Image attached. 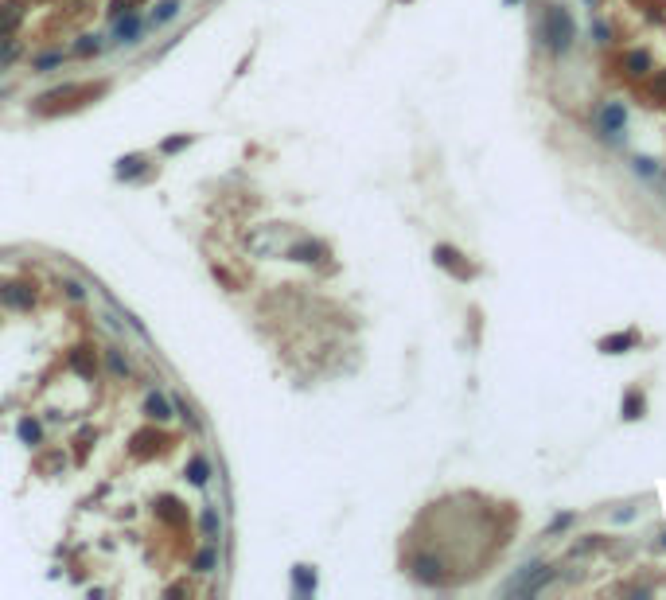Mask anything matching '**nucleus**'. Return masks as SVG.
Wrapping results in <instances>:
<instances>
[{
	"instance_id": "obj_1",
	"label": "nucleus",
	"mask_w": 666,
	"mask_h": 600,
	"mask_svg": "<svg viewBox=\"0 0 666 600\" xmlns=\"http://www.w3.org/2000/svg\"><path fill=\"white\" fill-rule=\"evenodd\" d=\"M542 40H546L549 51H565L573 43V20H569L565 8H546V20H542Z\"/></svg>"
},
{
	"instance_id": "obj_2",
	"label": "nucleus",
	"mask_w": 666,
	"mask_h": 600,
	"mask_svg": "<svg viewBox=\"0 0 666 600\" xmlns=\"http://www.w3.org/2000/svg\"><path fill=\"white\" fill-rule=\"evenodd\" d=\"M553 581V569L549 565H526V569H519V577H510L507 585H503V597H534V592L542 589V585H549Z\"/></svg>"
},
{
	"instance_id": "obj_3",
	"label": "nucleus",
	"mask_w": 666,
	"mask_h": 600,
	"mask_svg": "<svg viewBox=\"0 0 666 600\" xmlns=\"http://www.w3.org/2000/svg\"><path fill=\"white\" fill-rule=\"evenodd\" d=\"M624 121H627V113H624V106H619V102H608V106L600 109V129H604V133H612V137H619Z\"/></svg>"
},
{
	"instance_id": "obj_4",
	"label": "nucleus",
	"mask_w": 666,
	"mask_h": 600,
	"mask_svg": "<svg viewBox=\"0 0 666 600\" xmlns=\"http://www.w3.org/2000/svg\"><path fill=\"white\" fill-rule=\"evenodd\" d=\"M635 343V332H624V335H608V339H600V351L608 355H624L627 347Z\"/></svg>"
},
{
	"instance_id": "obj_5",
	"label": "nucleus",
	"mask_w": 666,
	"mask_h": 600,
	"mask_svg": "<svg viewBox=\"0 0 666 600\" xmlns=\"http://www.w3.org/2000/svg\"><path fill=\"white\" fill-rule=\"evenodd\" d=\"M437 261H441L444 269H456L460 277H471V269L460 266V254H456V250H448V246H437Z\"/></svg>"
},
{
	"instance_id": "obj_6",
	"label": "nucleus",
	"mask_w": 666,
	"mask_h": 600,
	"mask_svg": "<svg viewBox=\"0 0 666 600\" xmlns=\"http://www.w3.org/2000/svg\"><path fill=\"white\" fill-rule=\"evenodd\" d=\"M624 67H627V74H647L651 70V59H647V51H631L624 59Z\"/></svg>"
},
{
	"instance_id": "obj_7",
	"label": "nucleus",
	"mask_w": 666,
	"mask_h": 600,
	"mask_svg": "<svg viewBox=\"0 0 666 600\" xmlns=\"http://www.w3.org/2000/svg\"><path fill=\"white\" fill-rule=\"evenodd\" d=\"M643 394H635V390H631V394H627V398H624V417H627V421H635V417H643Z\"/></svg>"
},
{
	"instance_id": "obj_8",
	"label": "nucleus",
	"mask_w": 666,
	"mask_h": 600,
	"mask_svg": "<svg viewBox=\"0 0 666 600\" xmlns=\"http://www.w3.org/2000/svg\"><path fill=\"white\" fill-rule=\"evenodd\" d=\"M592 35H596V43H608V35H612V31H608L604 20H596V24H592Z\"/></svg>"
},
{
	"instance_id": "obj_9",
	"label": "nucleus",
	"mask_w": 666,
	"mask_h": 600,
	"mask_svg": "<svg viewBox=\"0 0 666 600\" xmlns=\"http://www.w3.org/2000/svg\"><path fill=\"white\" fill-rule=\"evenodd\" d=\"M172 16H176V4H160L156 20H172Z\"/></svg>"
},
{
	"instance_id": "obj_10",
	"label": "nucleus",
	"mask_w": 666,
	"mask_h": 600,
	"mask_svg": "<svg viewBox=\"0 0 666 600\" xmlns=\"http://www.w3.org/2000/svg\"><path fill=\"white\" fill-rule=\"evenodd\" d=\"M148 410H152L156 417H164V402H160V398H148Z\"/></svg>"
},
{
	"instance_id": "obj_11",
	"label": "nucleus",
	"mask_w": 666,
	"mask_h": 600,
	"mask_svg": "<svg viewBox=\"0 0 666 600\" xmlns=\"http://www.w3.org/2000/svg\"><path fill=\"white\" fill-rule=\"evenodd\" d=\"M655 90H658V94H666V74L658 79V86H655Z\"/></svg>"
},
{
	"instance_id": "obj_12",
	"label": "nucleus",
	"mask_w": 666,
	"mask_h": 600,
	"mask_svg": "<svg viewBox=\"0 0 666 600\" xmlns=\"http://www.w3.org/2000/svg\"><path fill=\"white\" fill-rule=\"evenodd\" d=\"M507 4H514V0H507Z\"/></svg>"
}]
</instances>
